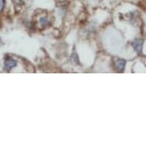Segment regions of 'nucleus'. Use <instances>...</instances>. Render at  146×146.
<instances>
[{"instance_id": "f257e3e1", "label": "nucleus", "mask_w": 146, "mask_h": 146, "mask_svg": "<svg viewBox=\"0 0 146 146\" xmlns=\"http://www.w3.org/2000/svg\"><path fill=\"white\" fill-rule=\"evenodd\" d=\"M17 62L16 60H15L14 59L12 58H7L5 61V68L7 70H10L11 69H12L13 67H15L16 66Z\"/></svg>"}, {"instance_id": "f03ea898", "label": "nucleus", "mask_w": 146, "mask_h": 146, "mask_svg": "<svg viewBox=\"0 0 146 146\" xmlns=\"http://www.w3.org/2000/svg\"><path fill=\"white\" fill-rule=\"evenodd\" d=\"M115 65H116V68L119 72L123 71V70L125 66V61L122 59H119L117 61L115 62Z\"/></svg>"}, {"instance_id": "7ed1b4c3", "label": "nucleus", "mask_w": 146, "mask_h": 146, "mask_svg": "<svg viewBox=\"0 0 146 146\" xmlns=\"http://www.w3.org/2000/svg\"><path fill=\"white\" fill-rule=\"evenodd\" d=\"M133 47L135 49L136 51H138L139 53H140L141 51V48H142V41L141 40H139L137 39L133 42Z\"/></svg>"}, {"instance_id": "20e7f679", "label": "nucleus", "mask_w": 146, "mask_h": 146, "mask_svg": "<svg viewBox=\"0 0 146 146\" xmlns=\"http://www.w3.org/2000/svg\"><path fill=\"white\" fill-rule=\"evenodd\" d=\"M5 5V0H0V12H2Z\"/></svg>"}, {"instance_id": "39448f33", "label": "nucleus", "mask_w": 146, "mask_h": 146, "mask_svg": "<svg viewBox=\"0 0 146 146\" xmlns=\"http://www.w3.org/2000/svg\"><path fill=\"white\" fill-rule=\"evenodd\" d=\"M0 42H1V40H0Z\"/></svg>"}]
</instances>
